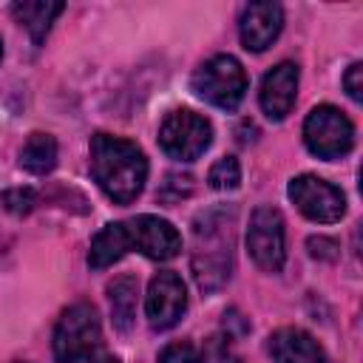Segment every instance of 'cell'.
<instances>
[{"mask_svg":"<svg viewBox=\"0 0 363 363\" xmlns=\"http://www.w3.org/2000/svg\"><path fill=\"white\" fill-rule=\"evenodd\" d=\"M91 176L113 204H130L147 182V159L130 139L94 133L91 136Z\"/></svg>","mask_w":363,"mask_h":363,"instance_id":"cell-1","label":"cell"},{"mask_svg":"<svg viewBox=\"0 0 363 363\" xmlns=\"http://www.w3.org/2000/svg\"><path fill=\"white\" fill-rule=\"evenodd\" d=\"M218 213H207L196 221V250H193V275L201 292H216L227 284L233 269V241L230 227L216 221Z\"/></svg>","mask_w":363,"mask_h":363,"instance_id":"cell-2","label":"cell"},{"mask_svg":"<svg viewBox=\"0 0 363 363\" xmlns=\"http://www.w3.org/2000/svg\"><path fill=\"white\" fill-rule=\"evenodd\" d=\"M99 343H102V323L94 303L79 301L60 315L51 340L57 363H79L91 357L99 349Z\"/></svg>","mask_w":363,"mask_h":363,"instance_id":"cell-3","label":"cell"},{"mask_svg":"<svg viewBox=\"0 0 363 363\" xmlns=\"http://www.w3.org/2000/svg\"><path fill=\"white\" fill-rule=\"evenodd\" d=\"M190 85H193V94L201 96L204 102L221 111H235L247 94V71L235 57L216 54L201 68H196Z\"/></svg>","mask_w":363,"mask_h":363,"instance_id":"cell-4","label":"cell"},{"mask_svg":"<svg viewBox=\"0 0 363 363\" xmlns=\"http://www.w3.org/2000/svg\"><path fill=\"white\" fill-rule=\"evenodd\" d=\"M303 145L318 159H340L354 147V125L335 105H318L303 122Z\"/></svg>","mask_w":363,"mask_h":363,"instance_id":"cell-5","label":"cell"},{"mask_svg":"<svg viewBox=\"0 0 363 363\" xmlns=\"http://www.w3.org/2000/svg\"><path fill=\"white\" fill-rule=\"evenodd\" d=\"M213 145V125L190 108L170 111L159 125V147L176 162H193Z\"/></svg>","mask_w":363,"mask_h":363,"instance_id":"cell-6","label":"cell"},{"mask_svg":"<svg viewBox=\"0 0 363 363\" xmlns=\"http://www.w3.org/2000/svg\"><path fill=\"white\" fill-rule=\"evenodd\" d=\"M247 252L252 264L264 272H281L286 261V235H284V218L275 207L261 204L252 210L247 224Z\"/></svg>","mask_w":363,"mask_h":363,"instance_id":"cell-7","label":"cell"},{"mask_svg":"<svg viewBox=\"0 0 363 363\" xmlns=\"http://www.w3.org/2000/svg\"><path fill=\"white\" fill-rule=\"evenodd\" d=\"M289 199L295 201V207L318 221V224H332V221H340L343 213H346V196L340 187H335L332 182L320 179V176H312V173H301L289 182Z\"/></svg>","mask_w":363,"mask_h":363,"instance_id":"cell-8","label":"cell"},{"mask_svg":"<svg viewBox=\"0 0 363 363\" xmlns=\"http://www.w3.org/2000/svg\"><path fill=\"white\" fill-rule=\"evenodd\" d=\"M187 309V289L184 281L173 269H162L150 278L147 295H145V315L147 326L156 332H164L179 323V318Z\"/></svg>","mask_w":363,"mask_h":363,"instance_id":"cell-9","label":"cell"},{"mask_svg":"<svg viewBox=\"0 0 363 363\" xmlns=\"http://www.w3.org/2000/svg\"><path fill=\"white\" fill-rule=\"evenodd\" d=\"M125 230H128L130 250L142 252L150 261H170L182 252V235L167 218L145 213L125 221Z\"/></svg>","mask_w":363,"mask_h":363,"instance_id":"cell-10","label":"cell"},{"mask_svg":"<svg viewBox=\"0 0 363 363\" xmlns=\"http://www.w3.org/2000/svg\"><path fill=\"white\" fill-rule=\"evenodd\" d=\"M281 28H284V9L272 0L244 6L241 20H238V34H241L244 48L255 54L269 48L275 37L281 34Z\"/></svg>","mask_w":363,"mask_h":363,"instance_id":"cell-11","label":"cell"},{"mask_svg":"<svg viewBox=\"0 0 363 363\" xmlns=\"http://www.w3.org/2000/svg\"><path fill=\"white\" fill-rule=\"evenodd\" d=\"M295 96H298V65L295 62H278L272 71L264 74L258 102L269 119L281 122L292 111Z\"/></svg>","mask_w":363,"mask_h":363,"instance_id":"cell-12","label":"cell"},{"mask_svg":"<svg viewBox=\"0 0 363 363\" xmlns=\"http://www.w3.org/2000/svg\"><path fill=\"white\" fill-rule=\"evenodd\" d=\"M269 354L275 363H326L320 343L298 326H284V329L272 332Z\"/></svg>","mask_w":363,"mask_h":363,"instance_id":"cell-13","label":"cell"},{"mask_svg":"<svg viewBox=\"0 0 363 363\" xmlns=\"http://www.w3.org/2000/svg\"><path fill=\"white\" fill-rule=\"evenodd\" d=\"M136 301H139V281L136 275H116L108 284V303H111V320L113 329L130 332L136 318Z\"/></svg>","mask_w":363,"mask_h":363,"instance_id":"cell-14","label":"cell"},{"mask_svg":"<svg viewBox=\"0 0 363 363\" xmlns=\"http://www.w3.org/2000/svg\"><path fill=\"white\" fill-rule=\"evenodd\" d=\"M128 250H130V241H128L125 221L105 224V227L94 235V241H91L88 264H91V269H105V267L116 264Z\"/></svg>","mask_w":363,"mask_h":363,"instance_id":"cell-15","label":"cell"},{"mask_svg":"<svg viewBox=\"0 0 363 363\" xmlns=\"http://www.w3.org/2000/svg\"><path fill=\"white\" fill-rule=\"evenodd\" d=\"M60 11H62V3H45V0H26V3L11 6V14L31 34L34 45H40L45 40V34H48V28Z\"/></svg>","mask_w":363,"mask_h":363,"instance_id":"cell-16","label":"cell"},{"mask_svg":"<svg viewBox=\"0 0 363 363\" xmlns=\"http://www.w3.org/2000/svg\"><path fill=\"white\" fill-rule=\"evenodd\" d=\"M57 164V139L51 133H31L20 147V167L31 176H45Z\"/></svg>","mask_w":363,"mask_h":363,"instance_id":"cell-17","label":"cell"},{"mask_svg":"<svg viewBox=\"0 0 363 363\" xmlns=\"http://www.w3.org/2000/svg\"><path fill=\"white\" fill-rule=\"evenodd\" d=\"M207 182L213 190H235L241 184V164L235 156H221L218 162H213Z\"/></svg>","mask_w":363,"mask_h":363,"instance_id":"cell-18","label":"cell"},{"mask_svg":"<svg viewBox=\"0 0 363 363\" xmlns=\"http://www.w3.org/2000/svg\"><path fill=\"white\" fill-rule=\"evenodd\" d=\"M159 363H204V357L190 340H176L159 352Z\"/></svg>","mask_w":363,"mask_h":363,"instance_id":"cell-19","label":"cell"},{"mask_svg":"<svg viewBox=\"0 0 363 363\" xmlns=\"http://www.w3.org/2000/svg\"><path fill=\"white\" fill-rule=\"evenodd\" d=\"M0 201H3V207H6L11 216H26V213H31L37 196H34L31 187H11V190H6V193L0 196Z\"/></svg>","mask_w":363,"mask_h":363,"instance_id":"cell-20","label":"cell"},{"mask_svg":"<svg viewBox=\"0 0 363 363\" xmlns=\"http://www.w3.org/2000/svg\"><path fill=\"white\" fill-rule=\"evenodd\" d=\"M343 88L349 94L352 102H360L363 99V65L360 62H352L343 74Z\"/></svg>","mask_w":363,"mask_h":363,"instance_id":"cell-21","label":"cell"},{"mask_svg":"<svg viewBox=\"0 0 363 363\" xmlns=\"http://www.w3.org/2000/svg\"><path fill=\"white\" fill-rule=\"evenodd\" d=\"M309 252H312L315 258H326V261H332V258H337V244H335L332 238L318 235V238H309Z\"/></svg>","mask_w":363,"mask_h":363,"instance_id":"cell-22","label":"cell"},{"mask_svg":"<svg viewBox=\"0 0 363 363\" xmlns=\"http://www.w3.org/2000/svg\"><path fill=\"white\" fill-rule=\"evenodd\" d=\"M94 363H119V357H111V354H108V357H99V360H94Z\"/></svg>","mask_w":363,"mask_h":363,"instance_id":"cell-23","label":"cell"},{"mask_svg":"<svg viewBox=\"0 0 363 363\" xmlns=\"http://www.w3.org/2000/svg\"><path fill=\"white\" fill-rule=\"evenodd\" d=\"M0 57H3V40H0Z\"/></svg>","mask_w":363,"mask_h":363,"instance_id":"cell-24","label":"cell"},{"mask_svg":"<svg viewBox=\"0 0 363 363\" xmlns=\"http://www.w3.org/2000/svg\"><path fill=\"white\" fill-rule=\"evenodd\" d=\"M17 363H26V360H17Z\"/></svg>","mask_w":363,"mask_h":363,"instance_id":"cell-25","label":"cell"}]
</instances>
